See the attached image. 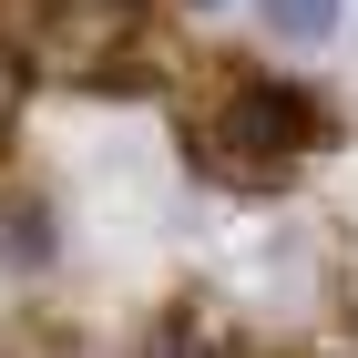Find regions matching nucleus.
I'll use <instances>...</instances> for the list:
<instances>
[{
	"label": "nucleus",
	"mask_w": 358,
	"mask_h": 358,
	"mask_svg": "<svg viewBox=\"0 0 358 358\" xmlns=\"http://www.w3.org/2000/svg\"><path fill=\"white\" fill-rule=\"evenodd\" d=\"M307 143H328V113H307V92L225 83V103H205V123H194V164L225 185H276V164H297Z\"/></svg>",
	"instance_id": "nucleus-1"
},
{
	"label": "nucleus",
	"mask_w": 358,
	"mask_h": 358,
	"mask_svg": "<svg viewBox=\"0 0 358 358\" xmlns=\"http://www.w3.org/2000/svg\"><path fill=\"white\" fill-rule=\"evenodd\" d=\"M134 41H143V0H41L31 72H52V83H113V62Z\"/></svg>",
	"instance_id": "nucleus-2"
},
{
	"label": "nucleus",
	"mask_w": 358,
	"mask_h": 358,
	"mask_svg": "<svg viewBox=\"0 0 358 358\" xmlns=\"http://www.w3.org/2000/svg\"><path fill=\"white\" fill-rule=\"evenodd\" d=\"M256 21L287 41V52H317V41H338V21H348V0H256Z\"/></svg>",
	"instance_id": "nucleus-3"
},
{
	"label": "nucleus",
	"mask_w": 358,
	"mask_h": 358,
	"mask_svg": "<svg viewBox=\"0 0 358 358\" xmlns=\"http://www.w3.org/2000/svg\"><path fill=\"white\" fill-rule=\"evenodd\" d=\"M52 256V225H41V205H10L0 215V266H41Z\"/></svg>",
	"instance_id": "nucleus-4"
},
{
	"label": "nucleus",
	"mask_w": 358,
	"mask_h": 358,
	"mask_svg": "<svg viewBox=\"0 0 358 358\" xmlns=\"http://www.w3.org/2000/svg\"><path fill=\"white\" fill-rule=\"evenodd\" d=\"M143 358H225V348H215V328H194V317H164V328L143 338Z\"/></svg>",
	"instance_id": "nucleus-5"
},
{
	"label": "nucleus",
	"mask_w": 358,
	"mask_h": 358,
	"mask_svg": "<svg viewBox=\"0 0 358 358\" xmlns=\"http://www.w3.org/2000/svg\"><path fill=\"white\" fill-rule=\"evenodd\" d=\"M194 10H215V0H194Z\"/></svg>",
	"instance_id": "nucleus-6"
}]
</instances>
